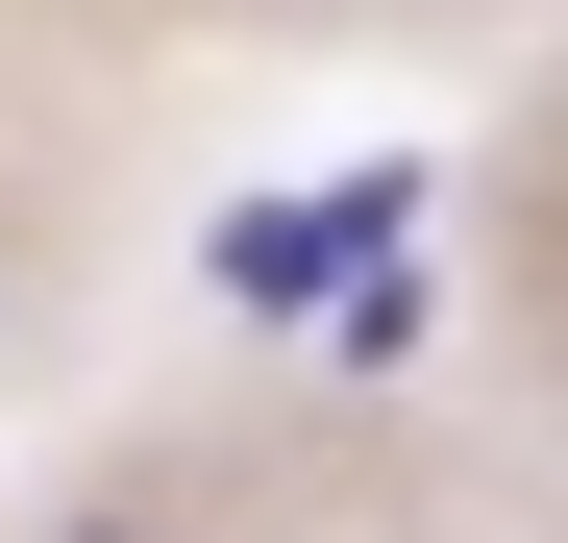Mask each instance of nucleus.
I'll return each mask as SVG.
<instances>
[{
	"label": "nucleus",
	"mask_w": 568,
	"mask_h": 543,
	"mask_svg": "<svg viewBox=\"0 0 568 543\" xmlns=\"http://www.w3.org/2000/svg\"><path fill=\"white\" fill-rule=\"evenodd\" d=\"M50 543H149V519H50Z\"/></svg>",
	"instance_id": "1"
}]
</instances>
